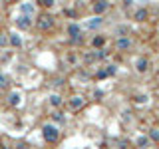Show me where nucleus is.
Here are the masks:
<instances>
[{"label": "nucleus", "mask_w": 159, "mask_h": 149, "mask_svg": "<svg viewBox=\"0 0 159 149\" xmlns=\"http://www.w3.org/2000/svg\"><path fill=\"white\" fill-rule=\"evenodd\" d=\"M54 26H56V20H54V16H50V14H40L38 20H36V28L40 32H50Z\"/></svg>", "instance_id": "nucleus-1"}, {"label": "nucleus", "mask_w": 159, "mask_h": 149, "mask_svg": "<svg viewBox=\"0 0 159 149\" xmlns=\"http://www.w3.org/2000/svg\"><path fill=\"white\" fill-rule=\"evenodd\" d=\"M42 135L48 143H58L60 141V129L56 125H52V123H46L42 127Z\"/></svg>", "instance_id": "nucleus-2"}, {"label": "nucleus", "mask_w": 159, "mask_h": 149, "mask_svg": "<svg viewBox=\"0 0 159 149\" xmlns=\"http://www.w3.org/2000/svg\"><path fill=\"white\" fill-rule=\"evenodd\" d=\"M84 106H86V99H84V96H72L68 99V107L72 109V111H78V109H82Z\"/></svg>", "instance_id": "nucleus-3"}, {"label": "nucleus", "mask_w": 159, "mask_h": 149, "mask_svg": "<svg viewBox=\"0 0 159 149\" xmlns=\"http://www.w3.org/2000/svg\"><path fill=\"white\" fill-rule=\"evenodd\" d=\"M92 8H93V14L102 16L103 12H107V10H109V0H96Z\"/></svg>", "instance_id": "nucleus-4"}, {"label": "nucleus", "mask_w": 159, "mask_h": 149, "mask_svg": "<svg viewBox=\"0 0 159 149\" xmlns=\"http://www.w3.org/2000/svg\"><path fill=\"white\" fill-rule=\"evenodd\" d=\"M16 26H18L20 30L32 28V18H30V14H20V16L16 18Z\"/></svg>", "instance_id": "nucleus-5"}, {"label": "nucleus", "mask_w": 159, "mask_h": 149, "mask_svg": "<svg viewBox=\"0 0 159 149\" xmlns=\"http://www.w3.org/2000/svg\"><path fill=\"white\" fill-rule=\"evenodd\" d=\"M131 38H129V36H119L117 40H116V48L119 50V52H125V50H129V48H131Z\"/></svg>", "instance_id": "nucleus-6"}, {"label": "nucleus", "mask_w": 159, "mask_h": 149, "mask_svg": "<svg viewBox=\"0 0 159 149\" xmlns=\"http://www.w3.org/2000/svg\"><path fill=\"white\" fill-rule=\"evenodd\" d=\"M68 34L72 36L74 42H82V30H80L78 24H70V26H68Z\"/></svg>", "instance_id": "nucleus-7"}, {"label": "nucleus", "mask_w": 159, "mask_h": 149, "mask_svg": "<svg viewBox=\"0 0 159 149\" xmlns=\"http://www.w3.org/2000/svg\"><path fill=\"white\" fill-rule=\"evenodd\" d=\"M135 70H137V72H139V74H145V72H147V70H149V62H147V60H145V58H141V60H137V64H135Z\"/></svg>", "instance_id": "nucleus-8"}, {"label": "nucleus", "mask_w": 159, "mask_h": 149, "mask_svg": "<svg viewBox=\"0 0 159 149\" xmlns=\"http://www.w3.org/2000/svg\"><path fill=\"white\" fill-rule=\"evenodd\" d=\"M8 44L14 48H20L22 46V38L18 36V34H8Z\"/></svg>", "instance_id": "nucleus-9"}, {"label": "nucleus", "mask_w": 159, "mask_h": 149, "mask_svg": "<svg viewBox=\"0 0 159 149\" xmlns=\"http://www.w3.org/2000/svg\"><path fill=\"white\" fill-rule=\"evenodd\" d=\"M50 106H52V107H62V106H64L62 96H58V93H52V96H50Z\"/></svg>", "instance_id": "nucleus-10"}, {"label": "nucleus", "mask_w": 159, "mask_h": 149, "mask_svg": "<svg viewBox=\"0 0 159 149\" xmlns=\"http://www.w3.org/2000/svg\"><path fill=\"white\" fill-rule=\"evenodd\" d=\"M102 24H103L102 16H98V14H96V16H93V18H92V20L88 22V28H89V30H93V28H99Z\"/></svg>", "instance_id": "nucleus-11"}, {"label": "nucleus", "mask_w": 159, "mask_h": 149, "mask_svg": "<svg viewBox=\"0 0 159 149\" xmlns=\"http://www.w3.org/2000/svg\"><path fill=\"white\" fill-rule=\"evenodd\" d=\"M133 18L137 20V22H143V20H147V10L145 8H139L135 14H133Z\"/></svg>", "instance_id": "nucleus-12"}, {"label": "nucleus", "mask_w": 159, "mask_h": 149, "mask_svg": "<svg viewBox=\"0 0 159 149\" xmlns=\"http://www.w3.org/2000/svg\"><path fill=\"white\" fill-rule=\"evenodd\" d=\"M8 103H10V106H18V103H20V93L18 92H12L8 96Z\"/></svg>", "instance_id": "nucleus-13"}, {"label": "nucleus", "mask_w": 159, "mask_h": 149, "mask_svg": "<svg viewBox=\"0 0 159 149\" xmlns=\"http://www.w3.org/2000/svg\"><path fill=\"white\" fill-rule=\"evenodd\" d=\"M103 44H106V38H103V36H96V38L92 40V46L93 48H103Z\"/></svg>", "instance_id": "nucleus-14"}, {"label": "nucleus", "mask_w": 159, "mask_h": 149, "mask_svg": "<svg viewBox=\"0 0 159 149\" xmlns=\"http://www.w3.org/2000/svg\"><path fill=\"white\" fill-rule=\"evenodd\" d=\"M137 145H139V147H147V145H149V137H145V135L137 137Z\"/></svg>", "instance_id": "nucleus-15"}, {"label": "nucleus", "mask_w": 159, "mask_h": 149, "mask_svg": "<svg viewBox=\"0 0 159 149\" xmlns=\"http://www.w3.org/2000/svg\"><path fill=\"white\" fill-rule=\"evenodd\" d=\"M8 46V34L0 32V48H6Z\"/></svg>", "instance_id": "nucleus-16"}, {"label": "nucleus", "mask_w": 159, "mask_h": 149, "mask_svg": "<svg viewBox=\"0 0 159 149\" xmlns=\"http://www.w3.org/2000/svg\"><path fill=\"white\" fill-rule=\"evenodd\" d=\"M52 119H54L56 123H64V115H62L60 111H54V113H52Z\"/></svg>", "instance_id": "nucleus-17"}, {"label": "nucleus", "mask_w": 159, "mask_h": 149, "mask_svg": "<svg viewBox=\"0 0 159 149\" xmlns=\"http://www.w3.org/2000/svg\"><path fill=\"white\" fill-rule=\"evenodd\" d=\"M8 84H10V79H8L6 76H4V74H0V89H2V88H6Z\"/></svg>", "instance_id": "nucleus-18"}, {"label": "nucleus", "mask_w": 159, "mask_h": 149, "mask_svg": "<svg viewBox=\"0 0 159 149\" xmlns=\"http://www.w3.org/2000/svg\"><path fill=\"white\" fill-rule=\"evenodd\" d=\"M149 139H153V141H159V129H151V131H149Z\"/></svg>", "instance_id": "nucleus-19"}, {"label": "nucleus", "mask_w": 159, "mask_h": 149, "mask_svg": "<svg viewBox=\"0 0 159 149\" xmlns=\"http://www.w3.org/2000/svg\"><path fill=\"white\" fill-rule=\"evenodd\" d=\"M84 60L89 64V62H93V60H98V56H96V52H93V54H86V56H84Z\"/></svg>", "instance_id": "nucleus-20"}, {"label": "nucleus", "mask_w": 159, "mask_h": 149, "mask_svg": "<svg viewBox=\"0 0 159 149\" xmlns=\"http://www.w3.org/2000/svg\"><path fill=\"white\" fill-rule=\"evenodd\" d=\"M116 72H117V68L113 66V64H111V66H107V68H106V74H107V76H113Z\"/></svg>", "instance_id": "nucleus-21"}, {"label": "nucleus", "mask_w": 159, "mask_h": 149, "mask_svg": "<svg viewBox=\"0 0 159 149\" xmlns=\"http://www.w3.org/2000/svg\"><path fill=\"white\" fill-rule=\"evenodd\" d=\"M40 4H42L44 8H52L54 6V0H40Z\"/></svg>", "instance_id": "nucleus-22"}, {"label": "nucleus", "mask_w": 159, "mask_h": 149, "mask_svg": "<svg viewBox=\"0 0 159 149\" xmlns=\"http://www.w3.org/2000/svg\"><path fill=\"white\" fill-rule=\"evenodd\" d=\"M133 102H135V103H145L147 102V96H135V97H133Z\"/></svg>", "instance_id": "nucleus-23"}, {"label": "nucleus", "mask_w": 159, "mask_h": 149, "mask_svg": "<svg viewBox=\"0 0 159 149\" xmlns=\"http://www.w3.org/2000/svg\"><path fill=\"white\" fill-rule=\"evenodd\" d=\"M22 14H32V6H30V4H24V6H22Z\"/></svg>", "instance_id": "nucleus-24"}, {"label": "nucleus", "mask_w": 159, "mask_h": 149, "mask_svg": "<svg viewBox=\"0 0 159 149\" xmlns=\"http://www.w3.org/2000/svg\"><path fill=\"white\" fill-rule=\"evenodd\" d=\"M98 78H99V79H103V78H107V74H106V70H99V72H98Z\"/></svg>", "instance_id": "nucleus-25"}, {"label": "nucleus", "mask_w": 159, "mask_h": 149, "mask_svg": "<svg viewBox=\"0 0 159 149\" xmlns=\"http://www.w3.org/2000/svg\"><path fill=\"white\" fill-rule=\"evenodd\" d=\"M117 32H119V34H121V36H127V28H125V26H121V28H119V30H117Z\"/></svg>", "instance_id": "nucleus-26"}]
</instances>
